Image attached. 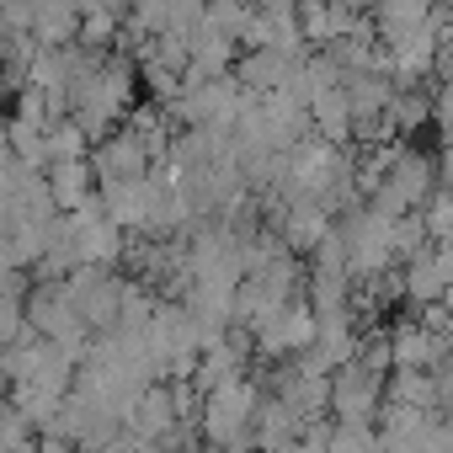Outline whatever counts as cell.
Here are the masks:
<instances>
[{
	"label": "cell",
	"mask_w": 453,
	"mask_h": 453,
	"mask_svg": "<svg viewBox=\"0 0 453 453\" xmlns=\"http://www.w3.org/2000/svg\"><path fill=\"white\" fill-rule=\"evenodd\" d=\"M426 197H432V165L421 155H395L389 176L379 181V213L400 219L405 208H421Z\"/></svg>",
	"instance_id": "6da1fadb"
},
{
	"label": "cell",
	"mask_w": 453,
	"mask_h": 453,
	"mask_svg": "<svg viewBox=\"0 0 453 453\" xmlns=\"http://www.w3.org/2000/svg\"><path fill=\"white\" fill-rule=\"evenodd\" d=\"M373 400H379V373L352 363V373L336 384V411L342 416H373Z\"/></svg>",
	"instance_id": "7a4b0ae2"
},
{
	"label": "cell",
	"mask_w": 453,
	"mask_h": 453,
	"mask_svg": "<svg viewBox=\"0 0 453 453\" xmlns=\"http://www.w3.org/2000/svg\"><path fill=\"white\" fill-rule=\"evenodd\" d=\"M421 224L437 246H453V192H432L421 203Z\"/></svg>",
	"instance_id": "3957f363"
},
{
	"label": "cell",
	"mask_w": 453,
	"mask_h": 453,
	"mask_svg": "<svg viewBox=\"0 0 453 453\" xmlns=\"http://www.w3.org/2000/svg\"><path fill=\"white\" fill-rule=\"evenodd\" d=\"M432 102H437V96H426V91H395V102H389L395 128H421V123L432 118Z\"/></svg>",
	"instance_id": "277c9868"
},
{
	"label": "cell",
	"mask_w": 453,
	"mask_h": 453,
	"mask_svg": "<svg viewBox=\"0 0 453 453\" xmlns=\"http://www.w3.org/2000/svg\"><path fill=\"white\" fill-rule=\"evenodd\" d=\"M442 181H448V192H453V150H448V160H442Z\"/></svg>",
	"instance_id": "5b68a950"
}]
</instances>
